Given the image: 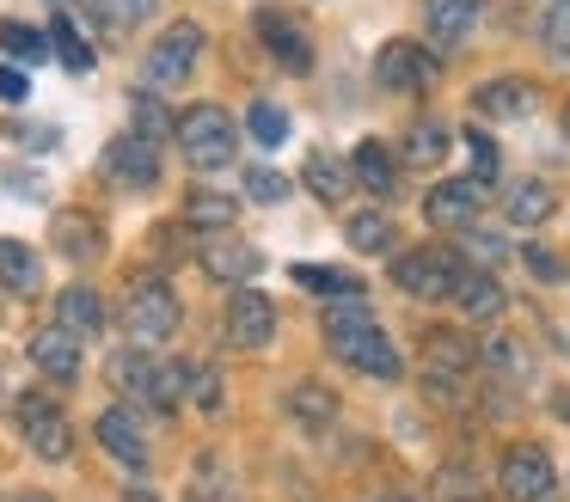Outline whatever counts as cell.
Returning <instances> with one entry per match:
<instances>
[{"instance_id": "obj_1", "label": "cell", "mask_w": 570, "mask_h": 502, "mask_svg": "<svg viewBox=\"0 0 570 502\" xmlns=\"http://www.w3.org/2000/svg\"><path fill=\"white\" fill-rule=\"evenodd\" d=\"M325 350H332L344 367H356L362 380H399L405 374L393 337H386V331L374 325V313H362L356 301L325 306Z\"/></svg>"}, {"instance_id": "obj_2", "label": "cell", "mask_w": 570, "mask_h": 502, "mask_svg": "<svg viewBox=\"0 0 570 502\" xmlns=\"http://www.w3.org/2000/svg\"><path fill=\"white\" fill-rule=\"evenodd\" d=\"M185 367L190 362H154L136 343V350L111 355V386L129 392L136 404H148V411H178V404H185Z\"/></svg>"}, {"instance_id": "obj_3", "label": "cell", "mask_w": 570, "mask_h": 502, "mask_svg": "<svg viewBox=\"0 0 570 502\" xmlns=\"http://www.w3.org/2000/svg\"><path fill=\"white\" fill-rule=\"evenodd\" d=\"M173 135H178V154L197 171H222L239 147V129L222 105H190L185 117H173Z\"/></svg>"}, {"instance_id": "obj_4", "label": "cell", "mask_w": 570, "mask_h": 502, "mask_svg": "<svg viewBox=\"0 0 570 502\" xmlns=\"http://www.w3.org/2000/svg\"><path fill=\"white\" fill-rule=\"evenodd\" d=\"M178 318H185V306H178V294H173V282H166V276H141L136 288H129V301H124L129 343L154 350V343H166L178 331Z\"/></svg>"}, {"instance_id": "obj_5", "label": "cell", "mask_w": 570, "mask_h": 502, "mask_svg": "<svg viewBox=\"0 0 570 502\" xmlns=\"http://www.w3.org/2000/svg\"><path fill=\"white\" fill-rule=\"evenodd\" d=\"M460 269H466V257L448 252V245H417V252L393 257V282H399V294H411V301H448L454 282H460Z\"/></svg>"}, {"instance_id": "obj_6", "label": "cell", "mask_w": 570, "mask_h": 502, "mask_svg": "<svg viewBox=\"0 0 570 502\" xmlns=\"http://www.w3.org/2000/svg\"><path fill=\"white\" fill-rule=\"evenodd\" d=\"M472 343L454 337V331H430L423 337V386L435 392L442 404H460L472 392Z\"/></svg>"}, {"instance_id": "obj_7", "label": "cell", "mask_w": 570, "mask_h": 502, "mask_svg": "<svg viewBox=\"0 0 570 502\" xmlns=\"http://www.w3.org/2000/svg\"><path fill=\"white\" fill-rule=\"evenodd\" d=\"M203 56V24L178 19L173 31H160V43L148 49V61H141V80H148V92H173V86L190 80V68H197Z\"/></svg>"}, {"instance_id": "obj_8", "label": "cell", "mask_w": 570, "mask_h": 502, "mask_svg": "<svg viewBox=\"0 0 570 502\" xmlns=\"http://www.w3.org/2000/svg\"><path fill=\"white\" fill-rule=\"evenodd\" d=\"M13 411H19V435L31 441V453H38V460L56 465V460H68V453H75V429H68V416H62V404H56V398L26 392Z\"/></svg>"}, {"instance_id": "obj_9", "label": "cell", "mask_w": 570, "mask_h": 502, "mask_svg": "<svg viewBox=\"0 0 570 502\" xmlns=\"http://www.w3.org/2000/svg\"><path fill=\"white\" fill-rule=\"evenodd\" d=\"M497 484H503L509 502H546L558 484V472H552V460H546V447L515 441V447H503V460H497Z\"/></svg>"}, {"instance_id": "obj_10", "label": "cell", "mask_w": 570, "mask_h": 502, "mask_svg": "<svg viewBox=\"0 0 570 502\" xmlns=\"http://www.w3.org/2000/svg\"><path fill=\"white\" fill-rule=\"evenodd\" d=\"M374 80H381L386 92H430V86L442 80V61L423 43H411V37H393V43L374 56Z\"/></svg>"}, {"instance_id": "obj_11", "label": "cell", "mask_w": 570, "mask_h": 502, "mask_svg": "<svg viewBox=\"0 0 570 502\" xmlns=\"http://www.w3.org/2000/svg\"><path fill=\"white\" fill-rule=\"evenodd\" d=\"M105 178L117 184V190H154L160 184V141H148V135H117L111 147H105Z\"/></svg>"}, {"instance_id": "obj_12", "label": "cell", "mask_w": 570, "mask_h": 502, "mask_svg": "<svg viewBox=\"0 0 570 502\" xmlns=\"http://www.w3.org/2000/svg\"><path fill=\"white\" fill-rule=\"evenodd\" d=\"M222 337L234 343V350H264V343L276 337V301H271V294H258V288H239L234 301H227Z\"/></svg>"}, {"instance_id": "obj_13", "label": "cell", "mask_w": 570, "mask_h": 502, "mask_svg": "<svg viewBox=\"0 0 570 502\" xmlns=\"http://www.w3.org/2000/svg\"><path fill=\"white\" fill-rule=\"evenodd\" d=\"M252 24H258L264 49H271V56L283 61L288 73H307V68H313V37H307V24H301L295 12H283V7H264Z\"/></svg>"}, {"instance_id": "obj_14", "label": "cell", "mask_w": 570, "mask_h": 502, "mask_svg": "<svg viewBox=\"0 0 570 502\" xmlns=\"http://www.w3.org/2000/svg\"><path fill=\"white\" fill-rule=\"evenodd\" d=\"M484 196L491 190H484L479 178H448L423 196V220H430V227H466V220H479Z\"/></svg>"}, {"instance_id": "obj_15", "label": "cell", "mask_w": 570, "mask_h": 502, "mask_svg": "<svg viewBox=\"0 0 570 502\" xmlns=\"http://www.w3.org/2000/svg\"><path fill=\"white\" fill-rule=\"evenodd\" d=\"M99 441H105V453H111L117 465H129V472H148V429L136 423V411L111 404V411L99 416Z\"/></svg>"}, {"instance_id": "obj_16", "label": "cell", "mask_w": 570, "mask_h": 502, "mask_svg": "<svg viewBox=\"0 0 570 502\" xmlns=\"http://www.w3.org/2000/svg\"><path fill=\"white\" fill-rule=\"evenodd\" d=\"M423 19L435 49H466L479 31V0H423Z\"/></svg>"}, {"instance_id": "obj_17", "label": "cell", "mask_w": 570, "mask_h": 502, "mask_svg": "<svg viewBox=\"0 0 570 502\" xmlns=\"http://www.w3.org/2000/svg\"><path fill=\"white\" fill-rule=\"evenodd\" d=\"M31 367H38V374H50L56 386L80 380V337H68L62 325H43L38 337H31Z\"/></svg>"}, {"instance_id": "obj_18", "label": "cell", "mask_w": 570, "mask_h": 502, "mask_svg": "<svg viewBox=\"0 0 570 502\" xmlns=\"http://www.w3.org/2000/svg\"><path fill=\"white\" fill-rule=\"evenodd\" d=\"M448 301H454L460 313L472 318V325H491V318H503V306H509L491 269H472V264L460 269V282H454V294H448Z\"/></svg>"}, {"instance_id": "obj_19", "label": "cell", "mask_w": 570, "mask_h": 502, "mask_svg": "<svg viewBox=\"0 0 570 502\" xmlns=\"http://www.w3.org/2000/svg\"><path fill=\"white\" fill-rule=\"evenodd\" d=\"M56 325H62L68 337H80V343L99 337V331H105V301L87 288V282H75V288L56 294Z\"/></svg>"}, {"instance_id": "obj_20", "label": "cell", "mask_w": 570, "mask_h": 502, "mask_svg": "<svg viewBox=\"0 0 570 502\" xmlns=\"http://www.w3.org/2000/svg\"><path fill=\"white\" fill-rule=\"evenodd\" d=\"M540 105V92H533L528 80H515V73H503V80H484L479 92H472V110L479 117H528V110Z\"/></svg>"}, {"instance_id": "obj_21", "label": "cell", "mask_w": 570, "mask_h": 502, "mask_svg": "<svg viewBox=\"0 0 570 502\" xmlns=\"http://www.w3.org/2000/svg\"><path fill=\"white\" fill-rule=\"evenodd\" d=\"M203 269H209L215 282H246V276H258V252H252L246 239H234V233H209Z\"/></svg>"}, {"instance_id": "obj_22", "label": "cell", "mask_w": 570, "mask_h": 502, "mask_svg": "<svg viewBox=\"0 0 570 502\" xmlns=\"http://www.w3.org/2000/svg\"><path fill=\"white\" fill-rule=\"evenodd\" d=\"M43 288V264L31 245L0 239V294H38Z\"/></svg>"}, {"instance_id": "obj_23", "label": "cell", "mask_w": 570, "mask_h": 502, "mask_svg": "<svg viewBox=\"0 0 570 502\" xmlns=\"http://www.w3.org/2000/svg\"><path fill=\"white\" fill-rule=\"evenodd\" d=\"M185 220L197 233H234V220H239V203L227 190H190L185 196Z\"/></svg>"}, {"instance_id": "obj_24", "label": "cell", "mask_w": 570, "mask_h": 502, "mask_svg": "<svg viewBox=\"0 0 570 502\" xmlns=\"http://www.w3.org/2000/svg\"><path fill=\"white\" fill-rule=\"evenodd\" d=\"M288 276L307 294H325V301H362V276H350V269H337V264H295Z\"/></svg>"}, {"instance_id": "obj_25", "label": "cell", "mask_w": 570, "mask_h": 502, "mask_svg": "<svg viewBox=\"0 0 570 502\" xmlns=\"http://www.w3.org/2000/svg\"><path fill=\"white\" fill-rule=\"evenodd\" d=\"M552 208H558V196L546 190L540 178H521V190H509L503 215H509V227H546V220H552Z\"/></svg>"}, {"instance_id": "obj_26", "label": "cell", "mask_w": 570, "mask_h": 502, "mask_svg": "<svg viewBox=\"0 0 570 502\" xmlns=\"http://www.w3.org/2000/svg\"><path fill=\"white\" fill-rule=\"evenodd\" d=\"M288 416H295L301 429H313V435H320V429H332V416H337V398L320 386V380H301V386L288 392Z\"/></svg>"}, {"instance_id": "obj_27", "label": "cell", "mask_w": 570, "mask_h": 502, "mask_svg": "<svg viewBox=\"0 0 570 502\" xmlns=\"http://www.w3.org/2000/svg\"><path fill=\"white\" fill-rule=\"evenodd\" d=\"M80 7H87V19L105 24V31H136L141 19H154L160 0H80Z\"/></svg>"}, {"instance_id": "obj_28", "label": "cell", "mask_w": 570, "mask_h": 502, "mask_svg": "<svg viewBox=\"0 0 570 502\" xmlns=\"http://www.w3.org/2000/svg\"><path fill=\"white\" fill-rule=\"evenodd\" d=\"M350 166H356V184H368L374 196H393V184H399V166H393V154H386L381 141H362Z\"/></svg>"}, {"instance_id": "obj_29", "label": "cell", "mask_w": 570, "mask_h": 502, "mask_svg": "<svg viewBox=\"0 0 570 502\" xmlns=\"http://www.w3.org/2000/svg\"><path fill=\"white\" fill-rule=\"evenodd\" d=\"M479 362L491 367V380H503V386H528V350H521L515 337H491Z\"/></svg>"}, {"instance_id": "obj_30", "label": "cell", "mask_w": 570, "mask_h": 502, "mask_svg": "<svg viewBox=\"0 0 570 502\" xmlns=\"http://www.w3.org/2000/svg\"><path fill=\"white\" fill-rule=\"evenodd\" d=\"M56 245H62L75 264H92V257L105 252V239H99V227H92L87 215H56Z\"/></svg>"}, {"instance_id": "obj_31", "label": "cell", "mask_w": 570, "mask_h": 502, "mask_svg": "<svg viewBox=\"0 0 570 502\" xmlns=\"http://www.w3.org/2000/svg\"><path fill=\"white\" fill-rule=\"evenodd\" d=\"M185 502H234V478H227V465L215 460V453H203V460H197Z\"/></svg>"}, {"instance_id": "obj_32", "label": "cell", "mask_w": 570, "mask_h": 502, "mask_svg": "<svg viewBox=\"0 0 570 502\" xmlns=\"http://www.w3.org/2000/svg\"><path fill=\"white\" fill-rule=\"evenodd\" d=\"M301 178H307V190L320 196V203H344L350 196V178L332 154H307V171H301Z\"/></svg>"}, {"instance_id": "obj_33", "label": "cell", "mask_w": 570, "mask_h": 502, "mask_svg": "<svg viewBox=\"0 0 570 502\" xmlns=\"http://www.w3.org/2000/svg\"><path fill=\"white\" fill-rule=\"evenodd\" d=\"M50 49L62 56V68H68V73H92V43L80 37V24H75V19H56V24H50Z\"/></svg>"}, {"instance_id": "obj_34", "label": "cell", "mask_w": 570, "mask_h": 502, "mask_svg": "<svg viewBox=\"0 0 570 502\" xmlns=\"http://www.w3.org/2000/svg\"><path fill=\"white\" fill-rule=\"evenodd\" d=\"M442 154H448V122H435V117L411 122V135H405V159H411V166H435Z\"/></svg>"}, {"instance_id": "obj_35", "label": "cell", "mask_w": 570, "mask_h": 502, "mask_svg": "<svg viewBox=\"0 0 570 502\" xmlns=\"http://www.w3.org/2000/svg\"><path fill=\"white\" fill-rule=\"evenodd\" d=\"M430 496H435V502H479V472H472L466 460H448L442 472H435Z\"/></svg>"}, {"instance_id": "obj_36", "label": "cell", "mask_w": 570, "mask_h": 502, "mask_svg": "<svg viewBox=\"0 0 570 502\" xmlns=\"http://www.w3.org/2000/svg\"><path fill=\"white\" fill-rule=\"evenodd\" d=\"M344 239L356 245V252H386V245H393V220H386L381 208H362V215H350Z\"/></svg>"}, {"instance_id": "obj_37", "label": "cell", "mask_w": 570, "mask_h": 502, "mask_svg": "<svg viewBox=\"0 0 570 502\" xmlns=\"http://www.w3.org/2000/svg\"><path fill=\"white\" fill-rule=\"evenodd\" d=\"M540 37H546V61L570 73V0H552V12H546Z\"/></svg>"}, {"instance_id": "obj_38", "label": "cell", "mask_w": 570, "mask_h": 502, "mask_svg": "<svg viewBox=\"0 0 570 502\" xmlns=\"http://www.w3.org/2000/svg\"><path fill=\"white\" fill-rule=\"evenodd\" d=\"M246 129H252V141H258V147H283L288 141V110L271 105V98H258L252 117H246Z\"/></svg>"}, {"instance_id": "obj_39", "label": "cell", "mask_w": 570, "mask_h": 502, "mask_svg": "<svg viewBox=\"0 0 570 502\" xmlns=\"http://www.w3.org/2000/svg\"><path fill=\"white\" fill-rule=\"evenodd\" d=\"M0 49L13 61H43V49H50V37L38 31V24H19V19H7L0 24Z\"/></svg>"}, {"instance_id": "obj_40", "label": "cell", "mask_w": 570, "mask_h": 502, "mask_svg": "<svg viewBox=\"0 0 570 502\" xmlns=\"http://www.w3.org/2000/svg\"><path fill=\"white\" fill-rule=\"evenodd\" d=\"M185 392L203 411H222V374H215V367H185Z\"/></svg>"}, {"instance_id": "obj_41", "label": "cell", "mask_w": 570, "mask_h": 502, "mask_svg": "<svg viewBox=\"0 0 570 502\" xmlns=\"http://www.w3.org/2000/svg\"><path fill=\"white\" fill-rule=\"evenodd\" d=\"M466 147H472V171H466V178H479L484 190H491V184H497V141L472 129V135H466Z\"/></svg>"}, {"instance_id": "obj_42", "label": "cell", "mask_w": 570, "mask_h": 502, "mask_svg": "<svg viewBox=\"0 0 570 502\" xmlns=\"http://www.w3.org/2000/svg\"><path fill=\"white\" fill-rule=\"evenodd\" d=\"M246 196H252V203H283L288 178H283V171H271V166H252L246 171Z\"/></svg>"}, {"instance_id": "obj_43", "label": "cell", "mask_w": 570, "mask_h": 502, "mask_svg": "<svg viewBox=\"0 0 570 502\" xmlns=\"http://www.w3.org/2000/svg\"><path fill=\"white\" fill-rule=\"evenodd\" d=\"M136 135H148V141L173 135V117H166V110L154 105V92H141V98H136Z\"/></svg>"}, {"instance_id": "obj_44", "label": "cell", "mask_w": 570, "mask_h": 502, "mask_svg": "<svg viewBox=\"0 0 570 502\" xmlns=\"http://www.w3.org/2000/svg\"><path fill=\"white\" fill-rule=\"evenodd\" d=\"M26 92H31V73L19 68V61H0V98H7V105H19Z\"/></svg>"}, {"instance_id": "obj_45", "label": "cell", "mask_w": 570, "mask_h": 502, "mask_svg": "<svg viewBox=\"0 0 570 502\" xmlns=\"http://www.w3.org/2000/svg\"><path fill=\"white\" fill-rule=\"evenodd\" d=\"M521 257H528V264L540 269V282H564V264H558V257L546 252V245H521Z\"/></svg>"}, {"instance_id": "obj_46", "label": "cell", "mask_w": 570, "mask_h": 502, "mask_svg": "<svg viewBox=\"0 0 570 502\" xmlns=\"http://www.w3.org/2000/svg\"><path fill=\"white\" fill-rule=\"evenodd\" d=\"M466 252H479L484 264H497V257H503V239H497V233H472L466 227Z\"/></svg>"}, {"instance_id": "obj_47", "label": "cell", "mask_w": 570, "mask_h": 502, "mask_svg": "<svg viewBox=\"0 0 570 502\" xmlns=\"http://www.w3.org/2000/svg\"><path fill=\"white\" fill-rule=\"evenodd\" d=\"M124 502H160V496H154V490H141V484H136V490H129Z\"/></svg>"}, {"instance_id": "obj_48", "label": "cell", "mask_w": 570, "mask_h": 502, "mask_svg": "<svg viewBox=\"0 0 570 502\" xmlns=\"http://www.w3.org/2000/svg\"><path fill=\"white\" fill-rule=\"evenodd\" d=\"M13 502H56V496H43V490H19Z\"/></svg>"}, {"instance_id": "obj_49", "label": "cell", "mask_w": 570, "mask_h": 502, "mask_svg": "<svg viewBox=\"0 0 570 502\" xmlns=\"http://www.w3.org/2000/svg\"><path fill=\"white\" fill-rule=\"evenodd\" d=\"M558 411H564V416H570V392H564V398H558Z\"/></svg>"}, {"instance_id": "obj_50", "label": "cell", "mask_w": 570, "mask_h": 502, "mask_svg": "<svg viewBox=\"0 0 570 502\" xmlns=\"http://www.w3.org/2000/svg\"><path fill=\"white\" fill-rule=\"evenodd\" d=\"M374 502H411V496H374Z\"/></svg>"}, {"instance_id": "obj_51", "label": "cell", "mask_w": 570, "mask_h": 502, "mask_svg": "<svg viewBox=\"0 0 570 502\" xmlns=\"http://www.w3.org/2000/svg\"><path fill=\"white\" fill-rule=\"evenodd\" d=\"M564 135H570V105H564Z\"/></svg>"}]
</instances>
